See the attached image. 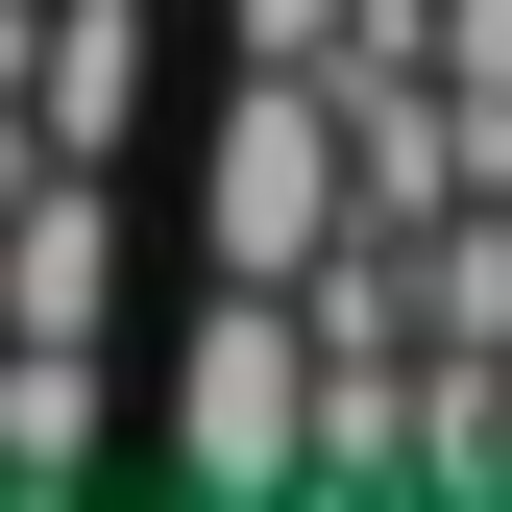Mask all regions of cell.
Instances as JSON below:
<instances>
[{"mask_svg": "<svg viewBox=\"0 0 512 512\" xmlns=\"http://www.w3.org/2000/svg\"><path fill=\"white\" fill-rule=\"evenodd\" d=\"M0 342H122V196H98V147H49L25 220H0Z\"/></svg>", "mask_w": 512, "mask_h": 512, "instance_id": "obj_3", "label": "cell"}, {"mask_svg": "<svg viewBox=\"0 0 512 512\" xmlns=\"http://www.w3.org/2000/svg\"><path fill=\"white\" fill-rule=\"evenodd\" d=\"M171 464H196V488L317 464V293H244V269H220V317L171 342Z\"/></svg>", "mask_w": 512, "mask_h": 512, "instance_id": "obj_2", "label": "cell"}, {"mask_svg": "<svg viewBox=\"0 0 512 512\" xmlns=\"http://www.w3.org/2000/svg\"><path fill=\"white\" fill-rule=\"evenodd\" d=\"M342 220H366V98L293 74V49H244V98H220V147H196V269L293 293Z\"/></svg>", "mask_w": 512, "mask_h": 512, "instance_id": "obj_1", "label": "cell"}, {"mask_svg": "<svg viewBox=\"0 0 512 512\" xmlns=\"http://www.w3.org/2000/svg\"><path fill=\"white\" fill-rule=\"evenodd\" d=\"M0 464H98V342H0Z\"/></svg>", "mask_w": 512, "mask_h": 512, "instance_id": "obj_5", "label": "cell"}, {"mask_svg": "<svg viewBox=\"0 0 512 512\" xmlns=\"http://www.w3.org/2000/svg\"><path fill=\"white\" fill-rule=\"evenodd\" d=\"M122 122H147V0H49V147L122 171Z\"/></svg>", "mask_w": 512, "mask_h": 512, "instance_id": "obj_4", "label": "cell"}, {"mask_svg": "<svg viewBox=\"0 0 512 512\" xmlns=\"http://www.w3.org/2000/svg\"><path fill=\"white\" fill-rule=\"evenodd\" d=\"M25 171H49V98H0V220H25Z\"/></svg>", "mask_w": 512, "mask_h": 512, "instance_id": "obj_6", "label": "cell"}]
</instances>
